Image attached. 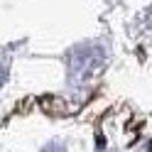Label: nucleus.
<instances>
[{
  "mask_svg": "<svg viewBox=\"0 0 152 152\" xmlns=\"http://www.w3.org/2000/svg\"><path fill=\"white\" fill-rule=\"evenodd\" d=\"M150 25H152V10H150Z\"/></svg>",
  "mask_w": 152,
  "mask_h": 152,
  "instance_id": "3",
  "label": "nucleus"
},
{
  "mask_svg": "<svg viewBox=\"0 0 152 152\" xmlns=\"http://www.w3.org/2000/svg\"><path fill=\"white\" fill-rule=\"evenodd\" d=\"M42 152H66V147H64V145H59V142H52V145H47Z\"/></svg>",
  "mask_w": 152,
  "mask_h": 152,
  "instance_id": "1",
  "label": "nucleus"
},
{
  "mask_svg": "<svg viewBox=\"0 0 152 152\" xmlns=\"http://www.w3.org/2000/svg\"><path fill=\"white\" fill-rule=\"evenodd\" d=\"M5 76H7V69H5V64L0 61V86L5 83Z\"/></svg>",
  "mask_w": 152,
  "mask_h": 152,
  "instance_id": "2",
  "label": "nucleus"
}]
</instances>
